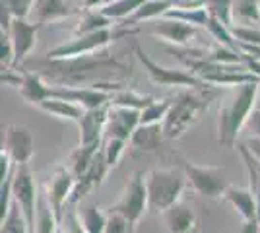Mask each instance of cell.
I'll list each match as a JSON object with an SVG mask.
<instances>
[{
	"label": "cell",
	"mask_w": 260,
	"mask_h": 233,
	"mask_svg": "<svg viewBox=\"0 0 260 233\" xmlns=\"http://www.w3.org/2000/svg\"><path fill=\"white\" fill-rule=\"evenodd\" d=\"M10 22H12V16H10V12H8V6H6L4 0H0V29L8 31Z\"/></svg>",
	"instance_id": "7bdbcfd3"
},
{
	"label": "cell",
	"mask_w": 260,
	"mask_h": 233,
	"mask_svg": "<svg viewBox=\"0 0 260 233\" xmlns=\"http://www.w3.org/2000/svg\"><path fill=\"white\" fill-rule=\"evenodd\" d=\"M0 66H12V43L4 29H0Z\"/></svg>",
	"instance_id": "f35d334b"
},
{
	"label": "cell",
	"mask_w": 260,
	"mask_h": 233,
	"mask_svg": "<svg viewBox=\"0 0 260 233\" xmlns=\"http://www.w3.org/2000/svg\"><path fill=\"white\" fill-rule=\"evenodd\" d=\"M161 18H173V20H181V22H186L190 25H204L208 20V10L206 6H194V8L171 6Z\"/></svg>",
	"instance_id": "83f0119b"
},
{
	"label": "cell",
	"mask_w": 260,
	"mask_h": 233,
	"mask_svg": "<svg viewBox=\"0 0 260 233\" xmlns=\"http://www.w3.org/2000/svg\"><path fill=\"white\" fill-rule=\"evenodd\" d=\"M169 105H171V99H161V101L153 99L148 107H144L140 111V121H138V124H155V122H161L165 119L167 111H169Z\"/></svg>",
	"instance_id": "d6a6232c"
},
{
	"label": "cell",
	"mask_w": 260,
	"mask_h": 233,
	"mask_svg": "<svg viewBox=\"0 0 260 233\" xmlns=\"http://www.w3.org/2000/svg\"><path fill=\"white\" fill-rule=\"evenodd\" d=\"M221 198L228 200L229 204L241 214L245 222H256V204L250 189H241V187H225Z\"/></svg>",
	"instance_id": "ac0fdd59"
},
{
	"label": "cell",
	"mask_w": 260,
	"mask_h": 233,
	"mask_svg": "<svg viewBox=\"0 0 260 233\" xmlns=\"http://www.w3.org/2000/svg\"><path fill=\"white\" fill-rule=\"evenodd\" d=\"M128 140L136 150H142V152H152L155 148H159V144H161L163 140L161 122H155V124H138L134 128V132L130 134Z\"/></svg>",
	"instance_id": "44dd1931"
},
{
	"label": "cell",
	"mask_w": 260,
	"mask_h": 233,
	"mask_svg": "<svg viewBox=\"0 0 260 233\" xmlns=\"http://www.w3.org/2000/svg\"><path fill=\"white\" fill-rule=\"evenodd\" d=\"M37 196H39V190H37V183L29 169V163L16 165V171H12V200L20 206L29 233H33V225H35Z\"/></svg>",
	"instance_id": "8992f818"
},
{
	"label": "cell",
	"mask_w": 260,
	"mask_h": 233,
	"mask_svg": "<svg viewBox=\"0 0 260 233\" xmlns=\"http://www.w3.org/2000/svg\"><path fill=\"white\" fill-rule=\"evenodd\" d=\"M76 214L86 233H103L105 222H107V214H103L95 202L86 204V206H80L76 210Z\"/></svg>",
	"instance_id": "603a6c76"
},
{
	"label": "cell",
	"mask_w": 260,
	"mask_h": 233,
	"mask_svg": "<svg viewBox=\"0 0 260 233\" xmlns=\"http://www.w3.org/2000/svg\"><path fill=\"white\" fill-rule=\"evenodd\" d=\"M173 6L171 0H146L140 8H136V12L126 18V22L130 23H140V22H148V20H155L163 16L165 12Z\"/></svg>",
	"instance_id": "d4e9b609"
},
{
	"label": "cell",
	"mask_w": 260,
	"mask_h": 233,
	"mask_svg": "<svg viewBox=\"0 0 260 233\" xmlns=\"http://www.w3.org/2000/svg\"><path fill=\"white\" fill-rule=\"evenodd\" d=\"M111 23H113V20H109L105 14H101L99 8H84L82 18L76 25V35L105 29V27H111Z\"/></svg>",
	"instance_id": "484cf974"
},
{
	"label": "cell",
	"mask_w": 260,
	"mask_h": 233,
	"mask_svg": "<svg viewBox=\"0 0 260 233\" xmlns=\"http://www.w3.org/2000/svg\"><path fill=\"white\" fill-rule=\"evenodd\" d=\"M243 146H245L247 152L252 155V159H254L256 163H260V138L258 136H250V138H247V142H245Z\"/></svg>",
	"instance_id": "b9f144b4"
},
{
	"label": "cell",
	"mask_w": 260,
	"mask_h": 233,
	"mask_svg": "<svg viewBox=\"0 0 260 233\" xmlns=\"http://www.w3.org/2000/svg\"><path fill=\"white\" fill-rule=\"evenodd\" d=\"M254 167H256V171L260 173V163H256V161H254Z\"/></svg>",
	"instance_id": "7dc6e473"
},
{
	"label": "cell",
	"mask_w": 260,
	"mask_h": 233,
	"mask_svg": "<svg viewBox=\"0 0 260 233\" xmlns=\"http://www.w3.org/2000/svg\"><path fill=\"white\" fill-rule=\"evenodd\" d=\"M117 35L113 34L111 27L105 29H98L91 34L76 35L72 41L62 43L58 47L51 49L47 53V60H66V58H78V56L95 55L99 51H103L111 41H115Z\"/></svg>",
	"instance_id": "5b68a950"
},
{
	"label": "cell",
	"mask_w": 260,
	"mask_h": 233,
	"mask_svg": "<svg viewBox=\"0 0 260 233\" xmlns=\"http://www.w3.org/2000/svg\"><path fill=\"white\" fill-rule=\"evenodd\" d=\"M245 126L250 132V136H258L260 138V109H252L245 121Z\"/></svg>",
	"instance_id": "60d3db41"
},
{
	"label": "cell",
	"mask_w": 260,
	"mask_h": 233,
	"mask_svg": "<svg viewBox=\"0 0 260 233\" xmlns=\"http://www.w3.org/2000/svg\"><path fill=\"white\" fill-rule=\"evenodd\" d=\"M12 206V175L0 185V223Z\"/></svg>",
	"instance_id": "8d00e7d4"
},
{
	"label": "cell",
	"mask_w": 260,
	"mask_h": 233,
	"mask_svg": "<svg viewBox=\"0 0 260 233\" xmlns=\"http://www.w3.org/2000/svg\"><path fill=\"white\" fill-rule=\"evenodd\" d=\"M134 53L138 56V60L142 62L144 70L148 72V76L152 78L153 84H159V86H183V88H204L206 84L196 78L194 74H186L183 70H171V68H165L161 64H157L152 56H148L144 53L140 45L134 47Z\"/></svg>",
	"instance_id": "ba28073f"
},
{
	"label": "cell",
	"mask_w": 260,
	"mask_h": 233,
	"mask_svg": "<svg viewBox=\"0 0 260 233\" xmlns=\"http://www.w3.org/2000/svg\"><path fill=\"white\" fill-rule=\"evenodd\" d=\"M113 91H105V89L93 88V86H51L49 97H58V99H66L76 103L84 109H98L101 105H107L111 99Z\"/></svg>",
	"instance_id": "4fadbf2b"
},
{
	"label": "cell",
	"mask_w": 260,
	"mask_h": 233,
	"mask_svg": "<svg viewBox=\"0 0 260 233\" xmlns=\"http://www.w3.org/2000/svg\"><path fill=\"white\" fill-rule=\"evenodd\" d=\"M239 152L243 155V159H245V167H247V175H249V189L252 192V196H254V204H256V222L260 225V173L256 171V167H254V159H252V155L247 152V148L241 144L239 146Z\"/></svg>",
	"instance_id": "f546056e"
},
{
	"label": "cell",
	"mask_w": 260,
	"mask_h": 233,
	"mask_svg": "<svg viewBox=\"0 0 260 233\" xmlns=\"http://www.w3.org/2000/svg\"><path fill=\"white\" fill-rule=\"evenodd\" d=\"M233 39L243 45H260V31L250 25H229Z\"/></svg>",
	"instance_id": "e575fe53"
},
{
	"label": "cell",
	"mask_w": 260,
	"mask_h": 233,
	"mask_svg": "<svg viewBox=\"0 0 260 233\" xmlns=\"http://www.w3.org/2000/svg\"><path fill=\"white\" fill-rule=\"evenodd\" d=\"M153 101L152 95H142V93H136L132 89H117L111 93V99L109 103L111 105H120V107H130V109H138L142 111L144 107H148Z\"/></svg>",
	"instance_id": "4316f807"
},
{
	"label": "cell",
	"mask_w": 260,
	"mask_h": 233,
	"mask_svg": "<svg viewBox=\"0 0 260 233\" xmlns=\"http://www.w3.org/2000/svg\"><path fill=\"white\" fill-rule=\"evenodd\" d=\"M39 23L31 22L29 18H14L8 27V37L12 43V66H20L27 55H31L35 41H37V31Z\"/></svg>",
	"instance_id": "30bf717a"
},
{
	"label": "cell",
	"mask_w": 260,
	"mask_h": 233,
	"mask_svg": "<svg viewBox=\"0 0 260 233\" xmlns=\"http://www.w3.org/2000/svg\"><path fill=\"white\" fill-rule=\"evenodd\" d=\"M109 212H115V214L122 216L128 223V231H134V227L138 225V222L144 218V214L148 212V194H146V185H144L142 173H134L128 179L122 194L113 206H109Z\"/></svg>",
	"instance_id": "277c9868"
},
{
	"label": "cell",
	"mask_w": 260,
	"mask_h": 233,
	"mask_svg": "<svg viewBox=\"0 0 260 233\" xmlns=\"http://www.w3.org/2000/svg\"><path fill=\"white\" fill-rule=\"evenodd\" d=\"M231 22L235 25L256 27L260 23L258 0H231Z\"/></svg>",
	"instance_id": "7402d4cb"
},
{
	"label": "cell",
	"mask_w": 260,
	"mask_h": 233,
	"mask_svg": "<svg viewBox=\"0 0 260 233\" xmlns=\"http://www.w3.org/2000/svg\"><path fill=\"white\" fill-rule=\"evenodd\" d=\"M186 181L192 185V189L206 196V198H221L223 190L228 187L225 173L221 167L216 165H194V163H183Z\"/></svg>",
	"instance_id": "52a82bcc"
},
{
	"label": "cell",
	"mask_w": 260,
	"mask_h": 233,
	"mask_svg": "<svg viewBox=\"0 0 260 233\" xmlns=\"http://www.w3.org/2000/svg\"><path fill=\"white\" fill-rule=\"evenodd\" d=\"M239 49L245 51V53H249V56H252V58H258L260 60V45H243L241 43Z\"/></svg>",
	"instance_id": "ee69618b"
},
{
	"label": "cell",
	"mask_w": 260,
	"mask_h": 233,
	"mask_svg": "<svg viewBox=\"0 0 260 233\" xmlns=\"http://www.w3.org/2000/svg\"><path fill=\"white\" fill-rule=\"evenodd\" d=\"M103 233H130L128 231V223H126V220H124L122 216L115 214V212H109Z\"/></svg>",
	"instance_id": "74e56055"
},
{
	"label": "cell",
	"mask_w": 260,
	"mask_h": 233,
	"mask_svg": "<svg viewBox=\"0 0 260 233\" xmlns=\"http://www.w3.org/2000/svg\"><path fill=\"white\" fill-rule=\"evenodd\" d=\"M107 2H113V0H105V4H107Z\"/></svg>",
	"instance_id": "c3c4849f"
},
{
	"label": "cell",
	"mask_w": 260,
	"mask_h": 233,
	"mask_svg": "<svg viewBox=\"0 0 260 233\" xmlns=\"http://www.w3.org/2000/svg\"><path fill=\"white\" fill-rule=\"evenodd\" d=\"M0 233H29V227H27V222L23 218L20 206L12 200V206L6 218L0 223Z\"/></svg>",
	"instance_id": "4dcf8cb0"
},
{
	"label": "cell",
	"mask_w": 260,
	"mask_h": 233,
	"mask_svg": "<svg viewBox=\"0 0 260 233\" xmlns=\"http://www.w3.org/2000/svg\"><path fill=\"white\" fill-rule=\"evenodd\" d=\"M105 4V0H82L84 8H101Z\"/></svg>",
	"instance_id": "bcb514c9"
},
{
	"label": "cell",
	"mask_w": 260,
	"mask_h": 233,
	"mask_svg": "<svg viewBox=\"0 0 260 233\" xmlns=\"http://www.w3.org/2000/svg\"><path fill=\"white\" fill-rule=\"evenodd\" d=\"M80 6H82L80 0H33L29 20L39 25L53 23L78 14L82 10Z\"/></svg>",
	"instance_id": "5bb4252c"
},
{
	"label": "cell",
	"mask_w": 260,
	"mask_h": 233,
	"mask_svg": "<svg viewBox=\"0 0 260 233\" xmlns=\"http://www.w3.org/2000/svg\"><path fill=\"white\" fill-rule=\"evenodd\" d=\"M258 109H260V107H258Z\"/></svg>",
	"instance_id": "f907efd6"
},
{
	"label": "cell",
	"mask_w": 260,
	"mask_h": 233,
	"mask_svg": "<svg viewBox=\"0 0 260 233\" xmlns=\"http://www.w3.org/2000/svg\"><path fill=\"white\" fill-rule=\"evenodd\" d=\"M153 35H159L163 41L173 45H186L196 35V25L173 18H161L157 23H153Z\"/></svg>",
	"instance_id": "e0dca14e"
},
{
	"label": "cell",
	"mask_w": 260,
	"mask_h": 233,
	"mask_svg": "<svg viewBox=\"0 0 260 233\" xmlns=\"http://www.w3.org/2000/svg\"><path fill=\"white\" fill-rule=\"evenodd\" d=\"M58 231V220L51 210L45 194L37 196V210H35V225L33 233H56Z\"/></svg>",
	"instance_id": "cb8c5ba5"
},
{
	"label": "cell",
	"mask_w": 260,
	"mask_h": 233,
	"mask_svg": "<svg viewBox=\"0 0 260 233\" xmlns=\"http://www.w3.org/2000/svg\"><path fill=\"white\" fill-rule=\"evenodd\" d=\"M107 105L84 111L82 119L78 121V124H80V146H101Z\"/></svg>",
	"instance_id": "2e32d148"
},
{
	"label": "cell",
	"mask_w": 260,
	"mask_h": 233,
	"mask_svg": "<svg viewBox=\"0 0 260 233\" xmlns=\"http://www.w3.org/2000/svg\"><path fill=\"white\" fill-rule=\"evenodd\" d=\"M4 2H6V6H8V12H10L12 20H14V18H29L33 0H4Z\"/></svg>",
	"instance_id": "d590c367"
},
{
	"label": "cell",
	"mask_w": 260,
	"mask_h": 233,
	"mask_svg": "<svg viewBox=\"0 0 260 233\" xmlns=\"http://www.w3.org/2000/svg\"><path fill=\"white\" fill-rule=\"evenodd\" d=\"M202 89L200 91H190V89L183 91L181 95H177L171 101L169 111L161 121L163 138H169V140L181 138L188 130V126H192L200 119V115L210 107L214 93H208Z\"/></svg>",
	"instance_id": "7a4b0ae2"
},
{
	"label": "cell",
	"mask_w": 260,
	"mask_h": 233,
	"mask_svg": "<svg viewBox=\"0 0 260 233\" xmlns=\"http://www.w3.org/2000/svg\"><path fill=\"white\" fill-rule=\"evenodd\" d=\"M124 150H126V140L105 138L103 148H101V154H103V159H105V163H107L109 171L120 163V157L124 154Z\"/></svg>",
	"instance_id": "836d02e7"
},
{
	"label": "cell",
	"mask_w": 260,
	"mask_h": 233,
	"mask_svg": "<svg viewBox=\"0 0 260 233\" xmlns=\"http://www.w3.org/2000/svg\"><path fill=\"white\" fill-rule=\"evenodd\" d=\"M80 2H82V0H80Z\"/></svg>",
	"instance_id": "681fc988"
},
{
	"label": "cell",
	"mask_w": 260,
	"mask_h": 233,
	"mask_svg": "<svg viewBox=\"0 0 260 233\" xmlns=\"http://www.w3.org/2000/svg\"><path fill=\"white\" fill-rule=\"evenodd\" d=\"M2 144L14 165H27L35 154V138L29 126L10 124L2 132Z\"/></svg>",
	"instance_id": "9c48e42d"
},
{
	"label": "cell",
	"mask_w": 260,
	"mask_h": 233,
	"mask_svg": "<svg viewBox=\"0 0 260 233\" xmlns=\"http://www.w3.org/2000/svg\"><path fill=\"white\" fill-rule=\"evenodd\" d=\"M74 181H76V177L72 175V171L66 165H62L54 171L45 185L43 194L58 222H60L66 206H68V196H70V190L74 187Z\"/></svg>",
	"instance_id": "8fae6325"
},
{
	"label": "cell",
	"mask_w": 260,
	"mask_h": 233,
	"mask_svg": "<svg viewBox=\"0 0 260 233\" xmlns=\"http://www.w3.org/2000/svg\"><path fill=\"white\" fill-rule=\"evenodd\" d=\"M18 89H20V95L27 103L31 105H37L43 99L49 97V91H51V86L45 82L43 78L39 76L37 72H29L25 70L20 76V84H18Z\"/></svg>",
	"instance_id": "d6986e66"
},
{
	"label": "cell",
	"mask_w": 260,
	"mask_h": 233,
	"mask_svg": "<svg viewBox=\"0 0 260 233\" xmlns=\"http://www.w3.org/2000/svg\"><path fill=\"white\" fill-rule=\"evenodd\" d=\"M204 27H206L208 31H210V35H212L219 45H225V47H229V49L239 51L237 43H235L233 35H231V31H229V25H225L223 22H219V20H216L214 16L208 14V20H206V23H204Z\"/></svg>",
	"instance_id": "1f68e13d"
},
{
	"label": "cell",
	"mask_w": 260,
	"mask_h": 233,
	"mask_svg": "<svg viewBox=\"0 0 260 233\" xmlns=\"http://www.w3.org/2000/svg\"><path fill=\"white\" fill-rule=\"evenodd\" d=\"M146 0H113V2H107L103 4L99 10L101 14H105L109 20H126L128 16H132L136 8H140Z\"/></svg>",
	"instance_id": "f1b7e54d"
},
{
	"label": "cell",
	"mask_w": 260,
	"mask_h": 233,
	"mask_svg": "<svg viewBox=\"0 0 260 233\" xmlns=\"http://www.w3.org/2000/svg\"><path fill=\"white\" fill-rule=\"evenodd\" d=\"M35 107H39L43 113L51 115V117H56V119H62V121H72L78 122L84 115V107H80L72 101L66 99H58V97H47L41 103H37Z\"/></svg>",
	"instance_id": "ffe728a7"
},
{
	"label": "cell",
	"mask_w": 260,
	"mask_h": 233,
	"mask_svg": "<svg viewBox=\"0 0 260 233\" xmlns=\"http://www.w3.org/2000/svg\"><path fill=\"white\" fill-rule=\"evenodd\" d=\"M140 121V111L130 109V107H120V105H107V115H105V124H103V138H119L128 142L130 134L138 126Z\"/></svg>",
	"instance_id": "7c38bea8"
},
{
	"label": "cell",
	"mask_w": 260,
	"mask_h": 233,
	"mask_svg": "<svg viewBox=\"0 0 260 233\" xmlns=\"http://www.w3.org/2000/svg\"><path fill=\"white\" fill-rule=\"evenodd\" d=\"M12 159L8 152L4 150V144H2V134H0V185L6 181V179L12 175Z\"/></svg>",
	"instance_id": "ab89813d"
},
{
	"label": "cell",
	"mask_w": 260,
	"mask_h": 233,
	"mask_svg": "<svg viewBox=\"0 0 260 233\" xmlns=\"http://www.w3.org/2000/svg\"><path fill=\"white\" fill-rule=\"evenodd\" d=\"M167 233H196L200 229V220L192 206L184 202H175L167 210L161 212Z\"/></svg>",
	"instance_id": "9a60e30c"
},
{
	"label": "cell",
	"mask_w": 260,
	"mask_h": 233,
	"mask_svg": "<svg viewBox=\"0 0 260 233\" xmlns=\"http://www.w3.org/2000/svg\"><path fill=\"white\" fill-rule=\"evenodd\" d=\"M144 185L148 194V210L161 214L181 200L186 187V175L175 169H153L146 175Z\"/></svg>",
	"instance_id": "3957f363"
},
{
	"label": "cell",
	"mask_w": 260,
	"mask_h": 233,
	"mask_svg": "<svg viewBox=\"0 0 260 233\" xmlns=\"http://www.w3.org/2000/svg\"><path fill=\"white\" fill-rule=\"evenodd\" d=\"M260 82H247L235 86L233 95L229 97L221 109H219V121H217V144L223 148H231L237 142L241 128L245 126V121L249 113L254 109L258 101Z\"/></svg>",
	"instance_id": "6da1fadb"
},
{
	"label": "cell",
	"mask_w": 260,
	"mask_h": 233,
	"mask_svg": "<svg viewBox=\"0 0 260 233\" xmlns=\"http://www.w3.org/2000/svg\"><path fill=\"white\" fill-rule=\"evenodd\" d=\"M237 233H260V225L258 222H245Z\"/></svg>",
	"instance_id": "f6af8a7d"
}]
</instances>
